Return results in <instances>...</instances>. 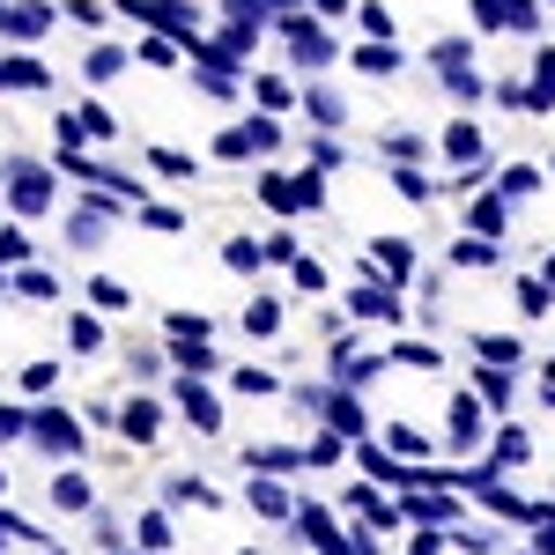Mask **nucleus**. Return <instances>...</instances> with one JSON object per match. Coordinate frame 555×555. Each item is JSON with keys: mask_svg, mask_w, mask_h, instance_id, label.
Listing matches in <instances>:
<instances>
[{"mask_svg": "<svg viewBox=\"0 0 555 555\" xmlns=\"http://www.w3.org/2000/svg\"><path fill=\"white\" fill-rule=\"evenodd\" d=\"M548 408H555V392H548Z\"/></svg>", "mask_w": 555, "mask_h": 555, "instance_id": "obj_41", "label": "nucleus"}, {"mask_svg": "<svg viewBox=\"0 0 555 555\" xmlns=\"http://www.w3.org/2000/svg\"><path fill=\"white\" fill-rule=\"evenodd\" d=\"M311 119H326V127H341V96H334V89H311Z\"/></svg>", "mask_w": 555, "mask_h": 555, "instance_id": "obj_32", "label": "nucleus"}, {"mask_svg": "<svg viewBox=\"0 0 555 555\" xmlns=\"http://www.w3.org/2000/svg\"><path fill=\"white\" fill-rule=\"evenodd\" d=\"M289 282H297V289H304V297H319V289H326V267H319V259H289Z\"/></svg>", "mask_w": 555, "mask_h": 555, "instance_id": "obj_19", "label": "nucleus"}, {"mask_svg": "<svg viewBox=\"0 0 555 555\" xmlns=\"http://www.w3.org/2000/svg\"><path fill=\"white\" fill-rule=\"evenodd\" d=\"M400 518H415V526H452V518H460V504H452V496H408V504H400Z\"/></svg>", "mask_w": 555, "mask_h": 555, "instance_id": "obj_7", "label": "nucleus"}, {"mask_svg": "<svg viewBox=\"0 0 555 555\" xmlns=\"http://www.w3.org/2000/svg\"><path fill=\"white\" fill-rule=\"evenodd\" d=\"M8 289H15V297H30V304H52V297H60V282H52L44 267H23V274H8Z\"/></svg>", "mask_w": 555, "mask_h": 555, "instance_id": "obj_9", "label": "nucleus"}, {"mask_svg": "<svg viewBox=\"0 0 555 555\" xmlns=\"http://www.w3.org/2000/svg\"><path fill=\"white\" fill-rule=\"evenodd\" d=\"M141 548H171V518L164 512H141Z\"/></svg>", "mask_w": 555, "mask_h": 555, "instance_id": "obj_27", "label": "nucleus"}, {"mask_svg": "<svg viewBox=\"0 0 555 555\" xmlns=\"http://www.w3.org/2000/svg\"><path fill=\"white\" fill-rule=\"evenodd\" d=\"M385 444H392L400 460H423V452H429V437H423V429H408V423H392V429H385Z\"/></svg>", "mask_w": 555, "mask_h": 555, "instance_id": "obj_18", "label": "nucleus"}, {"mask_svg": "<svg viewBox=\"0 0 555 555\" xmlns=\"http://www.w3.org/2000/svg\"><path fill=\"white\" fill-rule=\"evenodd\" d=\"M141 222H149V230H185V215H178V208H141Z\"/></svg>", "mask_w": 555, "mask_h": 555, "instance_id": "obj_36", "label": "nucleus"}, {"mask_svg": "<svg viewBox=\"0 0 555 555\" xmlns=\"http://www.w3.org/2000/svg\"><path fill=\"white\" fill-rule=\"evenodd\" d=\"M67 341H75V356H96V348H104V326H96L89 311H75V319H67Z\"/></svg>", "mask_w": 555, "mask_h": 555, "instance_id": "obj_16", "label": "nucleus"}, {"mask_svg": "<svg viewBox=\"0 0 555 555\" xmlns=\"http://www.w3.org/2000/svg\"><path fill=\"white\" fill-rule=\"evenodd\" d=\"M245 496H253V504H259V518H289V496H282L274 481H253Z\"/></svg>", "mask_w": 555, "mask_h": 555, "instance_id": "obj_20", "label": "nucleus"}, {"mask_svg": "<svg viewBox=\"0 0 555 555\" xmlns=\"http://www.w3.org/2000/svg\"><path fill=\"white\" fill-rule=\"evenodd\" d=\"M0 178H8V193H15V208H23V215L52 208V178H44L30 156H8V171H0Z\"/></svg>", "mask_w": 555, "mask_h": 555, "instance_id": "obj_2", "label": "nucleus"}, {"mask_svg": "<svg viewBox=\"0 0 555 555\" xmlns=\"http://www.w3.org/2000/svg\"><path fill=\"white\" fill-rule=\"evenodd\" d=\"M15 437H30V415L23 408H0V444H15Z\"/></svg>", "mask_w": 555, "mask_h": 555, "instance_id": "obj_34", "label": "nucleus"}, {"mask_svg": "<svg viewBox=\"0 0 555 555\" xmlns=\"http://www.w3.org/2000/svg\"><path fill=\"white\" fill-rule=\"evenodd\" d=\"M237 555H259V548H237Z\"/></svg>", "mask_w": 555, "mask_h": 555, "instance_id": "obj_40", "label": "nucleus"}, {"mask_svg": "<svg viewBox=\"0 0 555 555\" xmlns=\"http://www.w3.org/2000/svg\"><path fill=\"white\" fill-rule=\"evenodd\" d=\"M0 297H8V274H0Z\"/></svg>", "mask_w": 555, "mask_h": 555, "instance_id": "obj_37", "label": "nucleus"}, {"mask_svg": "<svg viewBox=\"0 0 555 555\" xmlns=\"http://www.w3.org/2000/svg\"><path fill=\"white\" fill-rule=\"evenodd\" d=\"M89 297L104 304V311H127V304H133V289H127V282H89Z\"/></svg>", "mask_w": 555, "mask_h": 555, "instance_id": "obj_29", "label": "nucleus"}, {"mask_svg": "<svg viewBox=\"0 0 555 555\" xmlns=\"http://www.w3.org/2000/svg\"><path fill=\"white\" fill-rule=\"evenodd\" d=\"M467 222L481 230V237H504V222H512V215H504V201H474V208H467Z\"/></svg>", "mask_w": 555, "mask_h": 555, "instance_id": "obj_17", "label": "nucleus"}, {"mask_svg": "<svg viewBox=\"0 0 555 555\" xmlns=\"http://www.w3.org/2000/svg\"><path fill=\"white\" fill-rule=\"evenodd\" d=\"M215 156H222V164H245V156H259V149H253V127H222V133H215Z\"/></svg>", "mask_w": 555, "mask_h": 555, "instance_id": "obj_13", "label": "nucleus"}, {"mask_svg": "<svg viewBox=\"0 0 555 555\" xmlns=\"http://www.w3.org/2000/svg\"><path fill=\"white\" fill-rule=\"evenodd\" d=\"M96 504V489H89V474H52V512H89Z\"/></svg>", "mask_w": 555, "mask_h": 555, "instance_id": "obj_6", "label": "nucleus"}, {"mask_svg": "<svg viewBox=\"0 0 555 555\" xmlns=\"http://www.w3.org/2000/svg\"><path fill=\"white\" fill-rule=\"evenodd\" d=\"M348 311H356V319H400V304L385 297V289H356V297H348Z\"/></svg>", "mask_w": 555, "mask_h": 555, "instance_id": "obj_15", "label": "nucleus"}, {"mask_svg": "<svg viewBox=\"0 0 555 555\" xmlns=\"http://www.w3.org/2000/svg\"><path fill=\"white\" fill-rule=\"evenodd\" d=\"M474 392H481L489 408H512V378H504V371H489V378H474Z\"/></svg>", "mask_w": 555, "mask_h": 555, "instance_id": "obj_28", "label": "nucleus"}, {"mask_svg": "<svg viewBox=\"0 0 555 555\" xmlns=\"http://www.w3.org/2000/svg\"><path fill=\"white\" fill-rule=\"evenodd\" d=\"M282 30H289V52H297L304 67H319V60H334V44H326V30H319L311 15H289Z\"/></svg>", "mask_w": 555, "mask_h": 555, "instance_id": "obj_3", "label": "nucleus"}, {"mask_svg": "<svg viewBox=\"0 0 555 555\" xmlns=\"http://www.w3.org/2000/svg\"><path fill=\"white\" fill-rule=\"evenodd\" d=\"M0 489H8V467H0Z\"/></svg>", "mask_w": 555, "mask_h": 555, "instance_id": "obj_38", "label": "nucleus"}, {"mask_svg": "<svg viewBox=\"0 0 555 555\" xmlns=\"http://www.w3.org/2000/svg\"><path fill=\"white\" fill-rule=\"evenodd\" d=\"M452 267H496V237H481V230H474L467 245H452Z\"/></svg>", "mask_w": 555, "mask_h": 555, "instance_id": "obj_14", "label": "nucleus"}, {"mask_svg": "<svg viewBox=\"0 0 555 555\" xmlns=\"http://www.w3.org/2000/svg\"><path fill=\"white\" fill-rule=\"evenodd\" d=\"M356 67H363V75H392V67H400V52H392V44H363V52H356Z\"/></svg>", "mask_w": 555, "mask_h": 555, "instance_id": "obj_22", "label": "nucleus"}, {"mask_svg": "<svg viewBox=\"0 0 555 555\" xmlns=\"http://www.w3.org/2000/svg\"><path fill=\"white\" fill-rule=\"evenodd\" d=\"M104 555H127V548H104Z\"/></svg>", "mask_w": 555, "mask_h": 555, "instance_id": "obj_39", "label": "nucleus"}, {"mask_svg": "<svg viewBox=\"0 0 555 555\" xmlns=\"http://www.w3.org/2000/svg\"><path fill=\"white\" fill-rule=\"evenodd\" d=\"M444 156H452L460 171H474V164H489V141H481V127H474V119H460V127H444Z\"/></svg>", "mask_w": 555, "mask_h": 555, "instance_id": "obj_4", "label": "nucleus"}, {"mask_svg": "<svg viewBox=\"0 0 555 555\" xmlns=\"http://www.w3.org/2000/svg\"><path fill=\"white\" fill-rule=\"evenodd\" d=\"M52 385H60V363H30V371H23V392H30V400H44Z\"/></svg>", "mask_w": 555, "mask_h": 555, "instance_id": "obj_26", "label": "nucleus"}, {"mask_svg": "<svg viewBox=\"0 0 555 555\" xmlns=\"http://www.w3.org/2000/svg\"><path fill=\"white\" fill-rule=\"evenodd\" d=\"M156 423H164V415H156V400H149V392H127V408H119V429H127L133 444H156Z\"/></svg>", "mask_w": 555, "mask_h": 555, "instance_id": "obj_5", "label": "nucleus"}, {"mask_svg": "<svg viewBox=\"0 0 555 555\" xmlns=\"http://www.w3.org/2000/svg\"><path fill=\"white\" fill-rule=\"evenodd\" d=\"M245 326H253V341H274V326H282V304H274V297H253V304H245Z\"/></svg>", "mask_w": 555, "mask_h": 555, "instance_id": "obj_11", "label": "nucleus"}, {"mask_svg": "<svg viewBox=\"0 0 555 555\" xmlns=\"http://www.w3.org/2000/svg\"><path fill=\"white\" fill-rule=\"evenodd\" d=\"M119 67H127V44H96V52H89V75H96V82L119 75Z\"/></svg>", "mask_w": 555, "mask_h": 555, "instance_id": "obj_24", "label": "nucleus"}, {"mask_svg": "<svg viewBox=\"0 0 555 555\" xmlns=\"http://www.w3.org/2000/svg\"><path fill=\"white\" fill-rule=\"evenodd\" d=\"M259 259H267V245H253V237H230L222 245V267L230 274H259Z\"/></svg>", "mask_w": 555, "mask_h": 555, "instance_id": "obj_12", "label": "nucleus"}, {"mask_svg": "<svg viewBox=\"0 0 555 555\" xmlns=\"http://www.w3.org/2000/svg\"><path fill=\"white\" fill-rule=\"evenodd\" d=\"M178 408H185V415H193L201 429H215V423H222V408H215V392H208V385H193V378L178 385Z\"/></svg>", "mask_w": 555, "mask_h": 555, "instance_id": "obj_8", "label": "nucleus"}, {"mask_svg": "<svg viewBox=\"0 0 555 555\" xmlns=\"http://www.w3.org/2000/svg\"><path fill=\"white\" fill-rule=\"evenodd\" d=\"M237 392H245V400H274V378H267V371H237Z\"/></svg>", "mask_w": 555, "mask_h": 555, "instance_id": "obj_30", "label": "nucleus"}, {"mask_svg": "<svg viewBox=\"0 0 555 555\" xmlns=\"http://www.w3.org/2000/svg\"><path fill=\"white\" fill-rule=\"evenodd\" d=\"M30 444H38L44 460H82V423H75L67 408H44V400H38V415H30Z\"/></svg>", "mask_w": 555, "mask_h": 555, "instance_id": "obj_1", "label": "nucleus"}, {"mask_svg": "<svg viewBox=\"0 0 555 555\" xmlns=\"http://www.w3.org/2000/svg\"><path fill=\"white\" fill-rule=\"evenodd\" d=\"M526 460H533V452H526V429H504V437H496V467H526Z\"/></svg>", "mask_w": 555, "mask_h": 555, "instance_id": "obj_23", "label": "nucleus"}, {"mask_svg": "<svg viewBox=\"0 0 555 555\" xmlns=\"http://www.w3.org/2000/svg\"><path fill=\"white\" fill-rule=\"evenodd\" d=\"M348 156H341V141H311V171H341Z\"/></svg>", "mask_w": 555, "mask_h": 555, "instance_id": "obj_33", "label": "nucleus"}, {"mask_svg": "<svg viewBox=\"0 0 555 555\" xmlns=\"http://www.w3.org/2000/svg\"><path fill=\"white\" fill-rule=\"evenodd\" d=\"M0 259H30V237H23V230H8V222H0Z\"/></svg>", "mask_w": 555, "mask_h": 555, "instance_id": "obj_35", "label": "nucleus"}, {"mask_svg": "<svg viewBox=\"0 0 555 555\" xmlns=\"http://www.w3.org/2000/svg\"><path fill=\"white\" fill-rule=\"evenodd\" d=\"M474 348H481L489 363H518V341H512V334H474Z\"/></svg>", "mask_w": 555, "mask_h": 555, "instance_id": "obj_25", "label": "nucleus"}, {"mask_svg": "<svg viewBox=\"0 0 555 555\" xmlns=\"http://www.w3.org/2000/svg\"><path fill=\"white\" fill-rule=\"evenodd\" d=\"M149 164H156V178H193V156L185 149H149Z\"/></svg>", "mask_w": 555, "mask_h": 555, "instance_id": "obj_21", "label": "nucleus"}, {"mask_svg": "<svg viewBox=\"0 0 555 555\" xmlns=\"http://www.w3.org/2000/svg\"><path fill=\"white\" fill-rule=\"evenodd\" d=\"M289 104H297V96H289V82H274V75L259 82V112H289Z\"/></svg>", "mask_w": 555, "mask_h": 555, "instance_id": "obj_31", "label": "nucleus"}, {"mask_svg": "<svg viewBox=\"0 0 555 555\" xmlns=\"http://www.w3.org/2000/svg\"><path fill=\"white\" fill-rule=\"evenodd\" d=\"M164 334H171V341H208L215 319H208V311H171V319H164Z\"/></svg>", "mask_w": 555, "mask_h": 555, "instance_id": "obj_10", "label": "nucleus"}]
</instances>
